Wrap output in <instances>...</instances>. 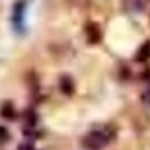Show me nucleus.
I'll list each match as a JSON object with an SVG mask.
<instances>
[{
	"label": "nucleus",
	"mask_w": 150,
	"mask_h": 150,
	"mask_svg": "<svg viewBox=\"0 0 150 150\" xmlns=\"http://www.w3.org/2000/svg\"><path fill=\"white\" fill-rule=\"evenodd\" d=\"M114 137L110 128H102V129H93L83 138V146L87 150H101L110 144V141Z\"/></svg>",
	"instance_id": "1"
},
{
	"label": "nucleus",
	"mask_w": 150,
	"mask_h": 150,
	"mask_svg": "<svg viewBox=\"0 0 150 150\" xmlns=\"http://www.w3.org/2000/svg\"><path fill=\"white\" fill-rule=\"evenodd\" d=\"M38 122V117L35 114V111H26V114H24V123H26V128H35V125Z\"/></svg>",
	"instance_id": "6"
},
{
	"label": "nucleus",
	"mask_w": 150,
	"mask_h": 150,
	"mask_svg": "<svg viewBox=\"0 0 150 150\" xmlns=\"http://www.w3.org/2000/svg\"><path fill=\"white\" fill-rule=\"evenodd\" d=\"M143 99H144V101H146L147 104H150V87H149V89L144 92V95H143Z\"/></svg>",
	"instance_id": "9"
},
{
	"label": "nucleus",
	"mask_w": 150,
	"mask_h": 150,
	"mask_svg": "<svg viewBox=\"0 0 150 150\" xmlns=\"http://www.w3.org/2000/svg\"><path fill=\"white\" fill-rule=\"evenodd\" d=\"M9 141V131L0 125V144H5Z\"/></svg>",
	"instance_id": "7"
},
{
	"label": "nucleus",
	"mask_w": 150,
	"mask_h": 150,
	"mask_svg": "<svg viewBox=\"0 0 150 150\" xmlns=\"http://www.w3.org/2000/svg\"><path fill=\"white\" fill-rule=\"evenodd\" d=\"M18 150H35V147L30 143H23V144L18 146Z\"/></svg>",
	"instance_id": "8"
},
{
	"label": "nucleus",
	"mask_w": 150,
	"mask_h": 150,
	"mask_svg": "<svg viewBox=\"0 0 150 150\" xmlns=\"http://www.w3.org/2000/svg\"><path fill=\"white\" fill-rule=\"evenodd\" d=\"M135 60L137 62H147L150 60V41H146L137 51V56H135Z\"/></svg>",
	"instance_id": "5"
},
{
	"label": "nucleus",
	"mask_w": 150,
	"mask_h": 150,
	"mask_svg": "<svg viewBox=\"0 0 150 150\" xmlns=\"http://www.w3.org/2000/svg\"><path fill=\"white\" fill-rule=\"evenodd\" d=\"M0 117L5 120H14L17 117V110L11 101H5L0 107Z\"/></svg>",
	"instance_id": "4"
},
{
	"label": "nucleus",
	"mask_w": 150,
	"mask_h": 150,
	"mask_svg": "<svg viewBox=\"0 0 150 150\" xmlns=\"http://www.w3.org/2000/svg\"><path fill=\"white\" fill-rule=\"evenodd\" d=\"M59 87H60L62 93L66 96H72L75 93V83L69 75H62L60 81H59Z\"/></svg>",
	"instance_id": "3"
},
{
	"label": "nucleus",
	"mask_w": 150,
	"mask_h": 150,
	"mask_svg": "<svg viewBox=\"0 0 150 150\" xmlns=\"http://www.w3.org/2000/svg\"><path fill=\"white\" fill-rule=\"evenodd\" d=\"M84 32H86V38H87V42L89 44H99L102 41V30H101V26L95 21H90L86 24L84 27Z\"/></svg>",
	"instance_id": "2"
}]
</instances>
